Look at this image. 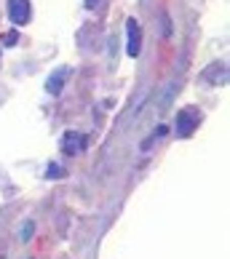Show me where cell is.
Segmentation results:
<instances>
[{"mask_svg": "<svg viewBox=\"0 0 230 259\" xmlns=\"http://www.w3.org/2000/svg\"><path fill=\"white\" fill-rule=\"evenodd\" d=\"M198 123H201V112H198L196 107H185V110H179V112H177L174 134H177L179 139H187L190 134L198 128Z\"/></svg>", "mask_w": 230, "mask_h": 259, "instance_id": "1", "label": "cell"}, {"mask_svg": "<svg viewBox=\"0 0 230 259\" xmlns=\"http://www.w3.org/2000/svg\"><path fill=\"white\" fill-rule=\"evenodd\" d=\"M142 51V27L137 19H126V54L131 56V59H137Z\"/></svg>", "mask_w": 230, "mask_h": 259, "instance_id": "2", "label": "cell"}, {"mask_svg": "<svg viewBox=\"0 0 230 259\" xmlns=\"http://www.w3.org/2000/svg\"><path fill=\"white\" fill-rule=\"evenodd\" d=\"M30 0H8V19L16 24V27H24L27 22H30Z\"/></svg>", "mask_w": 230, "mask_h": 259, "instance_id": "3", "label": "cell"}, {"mask_svg": "<svg viewBox=\"0 0 230 259\" xmlns=\"http://www.w3.org/2000/svg\"><path fill=\"white\" fill-rule=\"evenodd\" d=\"M89 145V139H86V134H78V131H67L62 137V152L64 155H81Z\"/></svg>", "mask_w": 230, "mask_h": 259, "instance_id": "4", "label": "cell"}, {"mask_svg": "<svg viewBox=\"0 0 230 259\" xmlns=\"http://www.w3.org/2000/svg\"><path fill=\"white\" fill-rule=\"evenodd\" d=\"M67 78H70V67H59V70H54L49 78H46V91L51 94V97H59Z\"/></svg>", "mask_w": 230, "mask_h": 259, "instance_id": "5", "label": "cell"}, {"mask_svg": "<svg viewBox=\"0 0 230 259\" xmlns=\"http://www.w3.org/2000/svg\"><path fill=\"white\" fill-rule=\"evenodd\" d=\"M204 80H206L209 85H225V83H227V67H225V62H214V64L204 72Z\"/></svg>", "mask_w": 230, "mask_h": 259, "instance_id": "6", "label": "cell"}, {"mask_svg": "<svg viewBox=\"0 0 230 259\" xmlns=\"http://www.w3.org/2000/svg\"><path fill=\"white\" fill-rule=\"evenodd\" d=\"M32 235H35V222H24L22 230H19V238L27 243V241H32Z\"/></svg>", "mask_w": 230, "mask_h": 259, "instance_id": "7", "label": "cell"}, {"mask_svg": "<svg viewBox=\"0 0 230 259\" xmlns=\"http://www.w3.org/2000/svg\"><path fill=\"white\" fill-rule=\"evenodd\" d=\"M0 43H3L6 49H11V46H16V43H19V32H16V30L3 32V35H0Z\"/></svg>", "mask_w": 230, "mask_h": 259, "instance_id": "8", "label": "cell"}, {"mask_svg": "<svg viewBox=\"0 0 230 259\" xmlns=\"http://www.w3.org/2000/svg\"><path fill=\"white\" fill-rule=\"evenodd\" d=\"M46 177H49V179H59V177H64V168L59 166V163H49V166H46Z\"/></svg>", "mask_w": 230, "mask_h": 259, "instance_id": "9", "label": "cell"}, {"mask_svg": "<svg viewBox=\"0 0 230 259\" xmlns=\"http://www.w3.org/2000/svg\"><path fill=\"white\" fill-rule=\"evenodd\" d=\"M99 6V0H86V8H97Z\"/></svg>", "mask_w": 230, "mask_h": 259, "instance_id": "10", "label": "cell"}]
</instances>
